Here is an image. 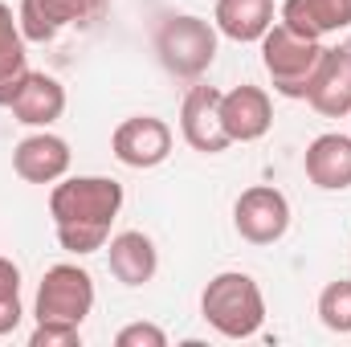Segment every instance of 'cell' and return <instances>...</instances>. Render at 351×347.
<instances>
[{
    "mask_svg": "<svg viewBox=\"0 0 351 347\" xmlns=\"http://www.w3.org/2000/svg\"><path fill=\"white\" fill-rule=\"evenodd\" d=\"M74 164V152L62 135H53L49 127L25 135L16 147H12V172L21 176L25 184H58L62 176H70Z\"/></svg>",
    "mask_w": 351,
    "mask_h": 347,
    "instance_id": "11",
    "label": "cell"
},
{
    "mask_svg": "<svg viewBox=\"0 0 351 347\" xmlns=\"http://www.w3.org/2000/svg\"><path fill=\"white\" fill-rule=\"evenodd\" d=\"M258 45H262V66H265V74H269V82H274V90L282 98H306L311 78H315L319 58H323L327 45L319 37L294 33L282 21L269 25V33H265Z\"/></svg>",
    "mask_w": 351,
    "mask_h": 347,
    "instance_id": "4",
    "label": "cell"
},
{
    "mask_svg": "<svg viewBox=\"0 0 351 347\" xmlns=\"http://www.w3.org/2000/svg\"><path fill=\"white\" fill-rule=\"evenodd\" d=\"M102 8H106V0H21L16 21H21V33L29 45H49L66 29L98 21Z\"/></svg>",
    "mask_w": 351,
    "mask_h": 347,
    "instance_id": "8",
    "label": "cell"
},
{
    "mask_svg": "<svg viewBox=\"0 0 351 347\" xmlns=\"http://www.w3.org/2000/svg\"><path fill=\"white\" fill-rule=\"evenodd\" d=\"M221 119L233 143H258L274 127V102L262 86L241 82L233 90H221Z\"/></svg>",
    "mask_w": 351,
    "mask_h": 347,
    "instance_id": "12",
    "label": "cell"
},
{
    "mask_svg": "<svg viewBox=\"0 0 351 347\" xmlns=\"http://www.w3.org/2000/svg\"><path fill=\"white\" fill-rule=\"evenodd\" d=\"M180 135L200 156H221L233 147L225 119H221V90L217 86H204V82L188 86L184 102H180Z\"/></svg>",
    "mask_w": 351,
    "mask_h": 347,
    "instance_id": "9",
    "label": "cell"
},
{
    "mask_svg": "<svg viewBox=\"0 0 351 347\" xmlns=\"http://www.w3.org/2000/svg\"><path fill=\"white\" fill-rule=\"evenodd\" d=\"M106 261H110V274L123 282V286H147L156 274H160V250L156 241L143 233V229H123L106 241Z\"/></svg>",
    "mask_w": 351,
    "mask_h": 347,
    "instance_id": "15",
    "label": "cell"
},
{
    "mask_svg": "<svg viewBox=\"0 0 351 347\" xmlns=\"http://www.w3.org/2000/svg\"><path fill=\"white\" fill-rule=\"evenodd\" d=\"M94 278L78 261H58L41 274L37 298H33V319L37 323H74L82 327L94 311Z\"/></svg>",
    "mask_w": 351,
    "mask_h": 347,
    "instance_id": "5",
    "label": "cell"
},
{
    "mask_svg": "<svg viewBox=\"0 0 351 347\" xmlns=\"http://www.w3.org/2000/svg\"><path fill=\"white\" fill-rule=\"evenodd\" d=\"M348 119H351V115H348Z\"/></svg>",
    "mask_w": 351,
    "mask_h": 347,
    "instance_id": "23",
    "label": "cell"
},
{
    "mask_svg": "<svg viewBox=\"0 0 351 347\" xmlns=\"http://www.w3.org/2000/svg\"><path fill=\"white\" fill-rule=\"evenodd\" d=\"M25 33L16 12L0 0V106L12 102V94L21 90L25 74H29V53H25Z\"/></svg>",
    "mask_w": 351,
    "mask_h": 347,
    "instance_id": "18",
    "label": "cell"
},
{
    "mask_svg": "<svg viewBox=\"0 0 351 347\" xmlns=\"http://www.w3.org/2000/svg\"><path fill=\"white\" fill-rule=\"evenodd\" d=\"M82 344V327L74 323H37L29 331V347H78Z\"/></svg>",
    "mask_w": 351,
    "mask_h": 347,
    "instance_id": "21",
    "label": "cell"
},
{
    "mask_svg": "<svg viewBox=\"0 0 351 347\" xmlns=\"http://www.w3.org/2000/svg\"><path fill=\"white\" fill-rule=\"evenodd\" d=\"M172 127L160 119V115H131L114 127L110 135V152L123 168H135V172H152L160 164H168L172 156Z\"/></svg>",
    "mask_w": 351,
    "mask_h": 347,
    "instance_id": "7",
    "label": "cell"
},
{
    "mask_svg": "<svg viewBox=\"0 0 351 347\" xmlns=\"http://www.w3.org/2000/svg\"><path fill=\"white\" fill-rule=\"evenodd\" d=\"M25 319L21 302V270L12 258H0V335H12Z\"/></svg>",
    "mask_w": 351,
    "mask_h": 347,
    "instance_id": "20",
    "label": "cell"
},
{
    "mask_svg": "<svg viewBox=\"0 0 351 347\" xmlns=\"http://www.w3.org/2000/svg\"><path fill=\"white\" fill-rule=\"evenodd\" d=\"M319 323L335 335H351V278L327 282L319 294Z\"/></svg>",
    "mask_w": 351,
    "mask_h": 347,
    "instance_id": "19",
    "label": "cell"
},
{
    "mask_svg": "<svg viewBox=\"0 0 351 347\" xmlns=\"http://www.w3.org/2000/svg\"><path fill=\"white\" fill-rule=\"evenodd\" d=\"M119 213H123V184L110 176H62L49 188V217L58 246L74 258L106 250Z\"/></svg>",
    "mask_w": 351,
    "mask_h": 347,
    "instance_id": "1",
    "label": "cell"
},
{
    "mask_svg": "<svg viewBox=\"0 0 351 347\" xmlns=\"http://www.w3.org/2000/svg\"><path fill=\"white\" fill-rule=\"evenodd\" d=\"M8 110H12V119H16L21 127H33V131L53 127V123L66 115V86H62L53 74L29 70L25 82H21V90L12 94Z\"/></svg>",
    "mask_w": 351,
    "mask_h": 347,
    "instance_id": "13",
    "label": "cell"
},
{
    "mask_svg": "<svg viewBox=\"0 0 351 347\" xmlns=\"http://www.w3.org/2000/svg\"><path fill=\"white\" fill-rule=\"evenodd\" d=\"M213 25L221 37H229L237 45L262 41L274 25V0H217Z\"/></svg>",
    "mask_w": 351,
    "mask_h": 347,
    "instance_id": "17",
    "label": "cell"
},
{
    "mask_svg": "<svg viewBox=\"0 0 351 347\" xmlns=\"http://www.w3.org/2000/svg\"><path fill=\"white\" fill-rule=\"evenodd\" d=\"M302 172L323 192H348L351 188V135L343 131H323L306 143Z\"/></svg>",
    "mask_w": 351,
    "mask_h": 347,
    "instance_id": "14",
    "label": "cell"
},
{
    "mask_svg": "<svg viewBox=\"0 0 351 347\" xmlns=\"http://www.w3.org/2000/svg\"><path fill=\"white\" fill-rule=\"evenodd\" d=\"M306 102L323 119H348L351 115V41L327 45L319 58V70L311 78Z\"/></svg>",
    "mask_w": 351,
    "mask_h": 347,
    "instance_id": "10",
    "label": "cell"
},
{
    "mask_svg": "<svg viewBox=\"0 0 351 347\" xmlns=\"http://www.w3.org/2000/svg\"><path fill=\"white\" fill-rule=\"evenodd\" d=\"M200 319L225 339H254L265 323V294L254 274L221 270L200 290Z\"/></svg>",
    "mask_w": 351,
    "mask_h": 347,
    "instance_id": "2",
    "label": "cell"
},
{
    "mask_svg": "<svg viewBox=\"0 0 351 347\" xmlns=\"http://www.w3.org/2000/svg\"><path fill=\"white\" fill-rule=\"evenodd\" d=\"M282 25H290L302 37H331L351 29V0H282L278 12Z\"/></svg>",
    "mask_w": 351,
    "mask_h": 347,
    "instance_id": "16",
    "label": "cell"
},
{
    "mask_svg": "<svg viewBox=\"0 0 351 347\" xmlns=\"http://www.w3.org/2000/svg\"><path fill=\"white\" fill-rule=\"evenodd\" d=\"M217 41H221L217 25L196 12H168L156 21V33H152L160 66L184 82H200L208 74V66L217 62Z\"/></svg>",
    "mask_w": 351,
    "mask_h": 347,
    "instance_id": "3",
    "label": "cell"
},
{
    "mask_svg": "<svg viewBox=\"0 0 351 347\" xmlns=\"http://www.w3.org/2000/svg\"><path fill=\"white\" fill-rule=\"evenodd\" d=\"M233 229L250 246H278L290 229V200L274 184H254L233 204Z\"/></svg>",
    "mask_w": 351,
    "mask_h": 347,
    "instance_id": "6",
    "label": "cell"
},
{
    "mask_svg": "<svg viewBox=\"0 0 351 347\" xmlns=\"http://www.w3.org/2000/svg\"><path fill=\"white\" fill-rule=\"evenodd\" d=\"M114 344L119 347H168V331L160 327V323H127V327H119V335H114Z\"/></svg>",
    "mask_w": 351,
    "mask_h": 347,
    "instance_id": "22",
    "label": "cell"
}]
</instances>
